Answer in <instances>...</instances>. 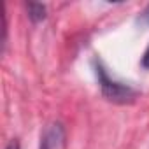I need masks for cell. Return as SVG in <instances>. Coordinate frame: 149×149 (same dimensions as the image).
<instances>
[{
    "mask_svg": "<svg viewBox=\"0 0 149 149\" xmlns=\"http://www.w3.org/2000/svg\"><path fill=\"white\" fill-rule=\"evenodd\" d=\"M95 74H97V79H98L102 95L109 102H114V104H132L137 98V91L130 84H125V83H119V81L112 79L109 76L107 68L100 61L95 63Z\"/></svg>",
    "mask_w": 149,
    "mask_h": 149,
    "instance_id": "6da1fadb",
    "label": "cell"
},
{
    "mask_svg": "<svg viewBox=\"0 0 149 149\" xmlns=\"http://www.w3.org/2000/svg\"><path fill=\"white\" fill-rule=\"evenodd\" d=\"M6 149H19V140H18V139H13V140L6 146Z\"/></svg>",
    "mask_w": 149,
    "mask_h": 149,
    "instance_id": "5b68a950",
    "label": "cell"
},
{
    "mask_svg": "<svg viewBox=\"0 0 149 149\" xmlns=\"http://www.w3.org/2000/svg\"><path fill=\"white\" fill-rule=\"evenodd\" d=\"M140 65H142L144 68H147V70H149V46H147V49H146V51H144V54H142Z\"/></svg>",
    "mask_w": 149,
    "mask_h": 149,
    "instance_id": "277c9868",
    "label": "cell"
},
{
    "mask_svg": "<svg viewBox=\"0 0 149 149\" xmlns=\"http://www.w3.org/2000/svg\"><path fill=\"white\" fill-rule=\"evenodd\" d=\"M142 18H146V19L149 21V7H147V9H146L144 13H142Z\"/></svg>",
    "mask_w": 149,
    "mask_h": 149,
    "instance_id": "8992f818",
    "label": "cell"
},
{
    "mask_svg": "<svg viewBox=\"0 0 149 149\" xmlns=\"http://www.w3.org/2000/svg\"><path fill=\"white\" fill-rule=\"evenodd\" d=\"M26 11H28V18L33 21V23H39V21H44L46 19V7L42 4H26Z\"/></svg>",
    "mask_w": 149,
    "mask_h": 149,
    "instance_id": "3957f363",
    "label": "cell"
},
{
    "mask_svg": "<svg viewBox=\"0 0 149 149\" xmlns=\"http://www.w3.org/2000/svg\"><path fill=\"white\" fill-rule=\"evenodd\" d=\"M63 139V130H61V126L60 125H53L47 132H46V135L40 139V147L39 149H51V146L54 144V140L58 142V140H61Z\"/></svg>",
    "mask_w": 149,
    "mask_h": 149,
    "instance_id": "7a4b0ae2",
    "label": "cell"
}]
</instances>
